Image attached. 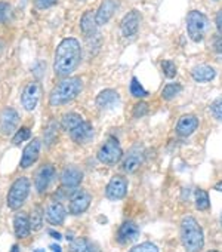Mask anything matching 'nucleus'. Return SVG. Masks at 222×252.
Instances as JSON below:
<instances>
[{"mask_svg":"<svg viewBox=\"0 0 222 252\" xmlns=\"http://www.w3.org/2000/svg\"><path fill=\"white\" fill-rule=\"evenodd\" d=\"M82 61V48L77 39L68 37L64 39L55 52L54 70L58 76H70Z\"/></svg>","mask_w":222,"mask_h":252,"instance_id":"1","label":"nucleus"},{"mask_svg":"<svg viewBox=\"0 0 222 252\" xmlns=\"http://www.w3.org/2000/svg\"><path fill=\"white\" fill-rule=\"evenodd\" d=\"M181 240L187 252H200L204 245V236L200 224L193 217H185L181 222Z\"/></svg>","mask_w":222,"mask_h":252,"instance_id":"2","label":"nucleus"},{"mask_svg":"<svg viewBox=\"0 0 222 252\" xmlns=\"http://www.w3.org/2000/svg\"><path fill=\"white\" fill-rule=\"evenodd\" d=\"M82 89H83V82L80 80V77L64 79L52 89V92L49 95V102H51V105L67 104V102L73 101L74 98H77V95L82 92Z\"/></svg>","mask_w":222,"mask_h":252,"instance_id":"3","label":"nucleus"},{"mask_svg":"<svg viewBox=\"0 0 222 252\" xmlns=\"http://www.w3.org/2000/svg\"><path fill=\"white\" fill-rule=\"evenodd\" d=\"M209 30V20L198 11H191L187 15V32L193 42H201Z\"/></svg>","mask_w":222,"mask_h":252,"instance_id":"4","label":"nucleus"},{"mask_svg":"<svg viewBox=\"0 0 222 252\" xmlns=\"http://www.w3.org/2000/svg\"><path fill=\"white\" fill-rule=\"evenodd\" d=\"M30 187H31V183L28 178H26V177L18 178L12 184V187L8 193V206L14 211L20 209L28 197Z\"/></svg>","mask_w":222,"mask_h":252,"instance_id":"5","label":"nucleus"},{"mask_svg":"<svg viewBox=\"0 0 222 252\" xmlns=\"http://www.w3.org/2000/svg\"><path fill=\"white\" fill-rule=\"evenodd\" d=\"M123 156V150L120 143L117 141V138L110 137L98 150V160L104 165H116L117 162H120Z\"/></svg>","mask_w":222,"mask_h":252,"instance_id":"6","label":"nucleus"},{"mask_svg":"<svg viewBox=\"0 0 222 252\" xmlns=\"http://www.w3.org/2000/svg\"><path fill=\"white\" fill-rule=\"evenodd\" d=\"M40 95H42V88H40L39 82L28 83L24 88L23 94H21V104H23V107L27 111H33L37 107V104H39Z\"/></svg>","mask_w":222,"mask_h":252,"instance_id":"7","label":"nucleus"},{"mask_svg":"<svg viewBox=\"0 0 222 252\" xmlns=\"http://www.w3.org/2000/svg\"><path fill=\"white\" fill-rule=\"evenodd\" d=\"M20 125V114L17 113V110L6 107L2 111V116H0V129H2L3 135H11L17 131Z\"/></svg>","mask_w":222,"mask_h":252,"instance_id":"8","label":"nucleus"},{"mask_svg":"<svg viewBox=\"0 0 222 252\" xmlns=\"http://www.w3.org/2000/svg\"><path fill=\"white\" fill-rule=\"evenodd\" d=\"M107 197L111 199V200H120L126 196L128 193V181L126 178L120 177V175H116L110 180L108 186H107Z\"/></svg>","mask_w":222,"mask_h":252,"instance_id":"9","label":"nucleus"},{"mask_svg":"<svg viewBox=\"0 0 222 252\" xmlns=\"http://www.w3.org/2000/svg\"><path fill=\"white\" fill-rule=\"evenodd\" d=\"M54 177H55V166L51 165V163L43 165L36 172V177H34V187H36V190L39 193H45L49 189Z\"/></svg>","mask_w":222,"mask_h":252,"instance_id":"10","label":"nucleus"},{"mask_svg":"<svg viewBox=\"0 0 222 252\" xmlns=\"http://www.w3.org/2000/svg\"><path fill=\"white\" fill-rule=\"evenodd\" d=\"M141 14L138 11H129L122 23H120V30H122V34L125 37H132L138 33V29H139V23H141Z\"/></svg>","mask_w":222,"mask_h":252,"instance_id":"11","label":"nucleus"},{"mask_svg":"<svg viewBox=\"0 0 222 252\" xmlns=\"http://www.w3.org/2000/svg\"><path fill=\"white\" fill-rule=\"evenodd\" d=\"M90 194L87 191H77L71 196L70 202H68V212L73 215H80L84 211H87L89 205H90Z\"/></svg>","mask_w":222,"mask_h":252,"instance_id":"12","label":"nucleus"},{"mask_svg":"<svg viewBox=\"0 0 222 252\" xmlns=\"http://www.w3.org/2000/svg\"><path fill=\"white\" fill-rule=\"evenodd\" d=\"M142 162H144V150H142V147L134 146L131 149V152L128 153L125 162H123V169L128 174H134V172L138 171V168L142 165Z\"/></svg>","mask_w":222,"mask_h":252,"instance_id":"13","label":"nucleus"},{"mask_svg":"<svg viewBox=\"0 0 222 252\" xmlns=\"http://www.w3.org/2000/svg\"><path fill=\"white\" fill-rule=\"evenodd\" d=\"M138 236H139L138 225L134 221H125L117 231V242L120 245H128V243L135 242Z\"/></svg>","mask_w":222,"mask_h":252,"instance_id":"14","label":"nucleus"},{"mask_svg":"<svg viewBox=\"0 0 222 252\" xmlns=\"http://www.w3.org/2000/svg\"><path fill=\"white\" fill-rule=\"evenodd\" d=\"M40 149H42V143L39 138H34L23 152V158H21V168H30L37 159H39V155H40Z\"/></svg>","mask_w":222,"mask_h":252,"instance_id":"15","label":"nucleus"},{"mask_svg":"<svg viewBox=\"0 0 222 252\" xmlns=\"http://www.w3.org/2000/svg\"><path fill=\"white\" fill-rule=\"evenodd\" d=\"M117 5H119L117 0H104V2L101 3V6H99V9H98V12H96V15H95L96 24L98 26L107 24L111 20V17L114 15V12L117 9Z\"/></svg>","mask_w":222,"mask_h":252,"instance_id":"16","label":"nucleus"},{"mask_svg":"<svg viewBox=\"0 0 222 252\" xmlns=\"http://www.w3.org/2000/svg\"><path fill=\"white\" fill-rule=\"evenodd\" d=\"M83 180V172L76 166H68L61 174V183L65 189H76Z\"/></svg>","mask_w":222,"mask_h":252,"instance_id":"17","label":"nucleus"},{"mask_svg":"<svg viewBox=\"0 0 222 252\" xmlns=\"http://www.w3.org/2000/svg\"><path fill=\"white\" fill-rule=\"evenodd\" d=\"M67 211L59 202H52L46 208V221L52 225H61L65 220Z\"/></svg>","mask_w":222,"mask_h":252,"instance_id":"18","label":"nucleus"},{"mask_svg":"<svg viewBox=\"0 0 222 252\" xmlns=\"http://www.w3.org/2000/svg\"><path fill=\"white\" fill-rule=\"evenodd\" d=\"M197 126H198V119L193 114H187L179 119L176 125V134L181 137H188L197 129Z\"/></svg>","mask_w":222,"mask_h":252,"instance_id":"19","label":"nucleus"},{"mask_svg":"<svg viewBox=\"0 0 222 252\" xmlns=\"http://www.w3.org/2000/svg\"><path fill=\"white\" fill-rule=\"evenodd\" d=\"M120 102V95L114 89H105L98 94L96 104L99 108H113Z\"/></svg>","mask_w":222,"mask_h":252,"instance_id":"20","label":"nucleus"},{"mask_svg":"<svg viewBox=\"0 0 222 252\" xmlns=\"http://www.w3.org/2000/svg\"><path fill=\"white\" fill-rule=\"evenodd\" d=\"M71 135V140L74 143H79V144H84L87 141L92 140L93 137V128H92V125L89 122H83L82 125H79L76 129H73L70 132Z\"/></svg>","mask_w":222,"mask_h":252,"instance_id":"21","label":"nucleus"},{"mask_svg":"<svg viewBox=\"0 0 222 252\" xmlns=\"http://www.w3.org/2000/svg\"><path fill=\"white\" fill-rule=\"evenodd\" d=\"M14 228H15V234L20 239H26L30 236L31 231V224H30V218L27 217V214L21 212L17 214L14 218Z\"/></svg>","mask_w":222,"mask_h":252,"instance_id":"22","label":"nucleus"},{"mask_svg":"<svg viewBox=\"0 0 222 252\" xmlns=\"http://www.w3.org/2000/svg\"><path fill=\"white\" fill-rule=\"evenodd\" d=\"M191 76L198 83H207V82L215 79L216 71L210 65H197L191 70Z\"/></svg>","mask_w":222,"mask_h":252,"instance_id":"23","label":"nucleus"},{"mask_svg":"<svg viewBox=\"0 0 222 252\" xmlns=\"http://www.w3.org/2000/svg\"><path fill=\"white\" fill-rule=\"evenodd\" d=\"M68 249L70 252H99L98 246L86 237H79L71 240Z\"/></svg>","mask_w":222,"mask_h":252,"instance_id":"24","label":"nucleus"},{"mask_svg":"<svg viewBox=\"0 0 222 252\" xmlns=\"http://www.w3.org/2000/svg\"><path fill=\"white\" fill-rule=\"evenodd\" d=\"M96 18H95V14H92L90 11H86L82 18H80V29L83 32L84 36H93L96 33Z\"/></svg>","mask_w":222,"mask_h":252,"instance_id":"25","label":"nucleus"},{"mask_svg":"<svg viewBox=\"0 0 222 252\" xmlns=\"http://www.w3.org/2000/svg\"><path fill=\"white\" fill-rule=\"evenodd\" d=\"M83 122L84 120L82 119L80 114H77V113H67V114H64V117L61 120V126H62L65 131L71 132L73 129H76L77 126L82 125Z\"/></svg>","mask_w":222,"mask_h":252,"instance_id":"26","label":"nucleus"},{"mask_svg":"<svg viewBox=\"0 0 222 252\" xmlns=\"http://www.w3.org/2000/svg\"><path fill=\"white\" fill-rule=\"evenodd\" d=\"M195 206L198 211H207L210 208L209 194L204 190H195Z\"/></svg>","mask_w":222,"mask_h":252,"instance_id":"27","label":"nucleus"},{"mask_svg":"<svg viewBox=\"0 0 222 252\" xmlns=\"http://www.w3.org/2000/svg\"><path fill=\"white\" fill-rule=\"evenodd\" d=\"M56 137H58V123L55 120H51L45 129V143L51 146L56 140Z\"/></svg>","mask_w":222,"mask_h":252,"instance_id":"28","label":"nucleus"},{"mask_svg":"<svg viewBox=\"0 0 222 252\" xmlns=\"http://www.w3.org/2000/svg\"><path fill=\"white\" fill-rule=\"evenodd\" d=\"M182 91V86L179 83H169L163 88V92H162V96L163 99H172L175 98L179 92Z\"/></svg>","mask_w":222,"mask_h":252,"instance_id":"29","label":"nucleus"},{"mask_svg":"<svg viewBox=\"0 0 222 252\" xmlns=\"http://www.w3.org/2000/svg\"><path fill=\"white\" fill-rule=\"evenodd\" d=\"M30 224H31V228L33 230L42 228V224H43V212H42V209L39 206L33 209V212L30 215Z\"/></svg>","mask_w":222,"mask_h":252,"instance_id":"30","label":"nucleus"},{"mask_svg":"<svg viewBox=\"0 0 222 252\" xmlns=\"http://www.w3.org/2000/svg\"><path fill=\"white\" fill-rule=\"evenodd\" d=\"M12 18V6L6 2H0V23L6 24Z\"/></svg>","mask_w":222,"mask_h":252,"instance_id":"31","label":"nucleus"},{"mask_svg":"<svg viewBox=\"0 0 222 252\" xmlns=\"http://www.w3.org/2000/svg\"><path fill=\"white\" fill-rule=\"evenodd\" d=\"M131 94L134 96H137V98H144V96L148 95V92L144 89V86L139 83V80L137 77H134L132 82H131Z\"/></svg>","mask_w":222,"mask_h":252,"instance_id":"32","label":"nucleus"},{"mask_svg":"<svg viewBox=\"0 0 222 252\" xmlns=\"http://www.w3.org/2000/svg\"><path fill=\"white\" fill-rule=\"evenodd\" d=\"M162 70H163V73H165V76H166L167 79H173V77L176 76V71H178L175 63H172V61H169V60L162 61Z\"/></svg>","mask_w":222,"mask_h":252,"instance_id":"33","label":"nucleus"},{"mask_svg":"<svg viewBox=\"0 0 222 252\" xmlns=\"http://www.w3.org/2000/svg\"><path fill=\"white\" fill-rule=\"evenodd\" d=\"M30 137H31V131H30L28 128H21V129L15 134V137H14L12 143H14L15 146H20L21 143L27 141Z\"/></svg>","mask_w":222,"mask_h":252,"instance_id":"34","label":"nucleus"},{"mask_svg":"<svg viewBox=\"0 0 222 252\" xmlns=\"http://www.w3.org/2000/svg\"><path fill=\"white\" fill-rule=\"evenodd\" d=\"M129 252H159V249H157V246L154 243L145 242V243H141V245L134 246Z\"/></svg>","mask_w":222,"mask_h":252,"instance_id":"35","label":"nucleus"},{"mask_svg":"<svg viewBox=\"0 0 222 252\" xmlns=\"http://www.w3.org/2000/svg\"><path fill=\"white\" fill-rule=\"evenodd\" d=\"M148 113V105L147 102H138L135 107H134V116L135 117H142Z\"/></svg>","mask_w":222,"mask_h":252,"instance_id":"36","label":"nucleus"},{"mask_svg":"<svg viewBox=\"0 0 222 252\" xmlns=\"http://www.w3.org/2000/svg\"><path fill=\"white\" fill-rule=\"evenodd\" d=\"M56 2H58V0H34V5H36L37 9L43 11V9L52 8Z\"/></svg>","mask_w":222,"mask_h":252,"instance_id":"37","label":"nucleus"},{"mask_svg":"<svg viewBox=\"0 0 222 252\" xmlns=\"http://www.w3.org/2000/svg\"><path fill=\"white\" fill-rule=\"evenodd\" d=\"M212 111H213V116L218 119V120H222V98L216 99L212 105Z\"/></svg>","mask_w":222,"mask_h":252,"instance_id":"38","label":"nucleus"},{"mask_svg":"<svg viewBox=\"0 0 222 252\" xmlns=\"http://www.w3.org/2000/svg\"><path fill=\"white\" fill-rule=\"evenodd\" d=\"M213 49H215L218 54H222V36L213 37Z\"/></svg>","mask_w":222,"mask_h":252,"instance_id":"39","label":"nucleus"},{"mask_svg":"<svg viewBox=\"0 0 222 252\" xmlns=\"http://www.w3.org/2000/svg\"><path fill=\"white\" fill-rule=\"evenodd\" d=\"M215 21H216V27H218V32L222 34V9L221 11H218V14H216V18H215Z\"/></svg>","mask_w":222,"mask_h":252,"instance_id":"40","label":"nucleus"},{"mask_svg":"<svg viewBox=\"0 0 222 252\" xmlns=\"http://www.w3.org/2000/svg\"><path fill=\"white\" fill-rule=\"evenodd\" d=\"M51 249H52L54 252H61V246H59V245H51Z\"/></svg>","mask_w":222,"mask_h":252,"instance_id":"41","label":"nucleus"},{"mask_svg":"<svg viewBox=\"0 0 222 252\" xmlns=\"http://www.w3.org/2000/svg\"><path fill=\"white\" fill-rule=\"evenodd\" d=\"M49 233H51V236H52V237H56L58 240L61 239V234H59V233H56V231H54V230H51Z\"/></svg>","mask_w":222,"mask_h":252,"instance_id":"42","label":"nucleus"},{"mask_svg":"<svg viewBox=\"0 0 222 252\" xmlns=\"http://www.w3.org/2000/svg\"><path fill=\"white\" fill-rule=\"evenodd\" d=\"M215 190H218V191H222V181H219V183L215 186Z\"/></svg>","mask_w":222,"mask_h":252,"instance_id":"43","label":"nucleus"},{"mask_svg":"<svg viewBox=\"0 0 222 252\" xmlns=\"http://www.w3.org/2000/svg\"><path fill=\"white\" fill-rule=\"evenodd\" d=\"M11 252H20V248H18V245H14V246H12V249H11Z\"/></svg>","mask_w":222,"mask_h":252,"instance_id":"44","label":"nucleus"},{"mask_svg":"<svg viewBox=\"0 0 222 252\" xmlns=\"http://www.w3.org/2000/svg\"><path fill=\"white\" fill-rule=\"evenodd\" d=\"M33 252H46L45 249H36V251H33Z\"/></svg>","mask_w":222,"mask_h":252,"instance_id":"45","label":"nucleus"},{"mask_svg":"<svg viewBox=\"0 0 222 252\" xmlns=\"http://www.w3.org/2000/svg\"><path fill=\"white\" fill-rule=\"evenodd\" d=\"M209 252H218V251H209Z\"/></svg>","mask_w":222,"mask_h":252,"instance_id":"46","label":"nucleus"},{"mask_svg":"<svg viewBox=\"0 0 222 252\" xmlns=\"http://www.w3.org/2000/svg\"><path fill=\"white\" fill-rule=\"evenodd\" d=\"M80 2H84V0H80Z\"/></svg>","mask_w":222,"mask_h":252,"instance_id":"47","label":"nucleus"},{"mask_svg":"<svg viewBox=\"0 0 222 252\" xmlns=\"http://www.w3.org/2000/svg\"><path fill=\"white\" fill-rule=\"evenodd\" d=\"M221 222H222V217H221Z\"/></svg>","mask_w":222,"mask_h":252,"instance_id":"48","label":"nucleus"}]
</instances>
